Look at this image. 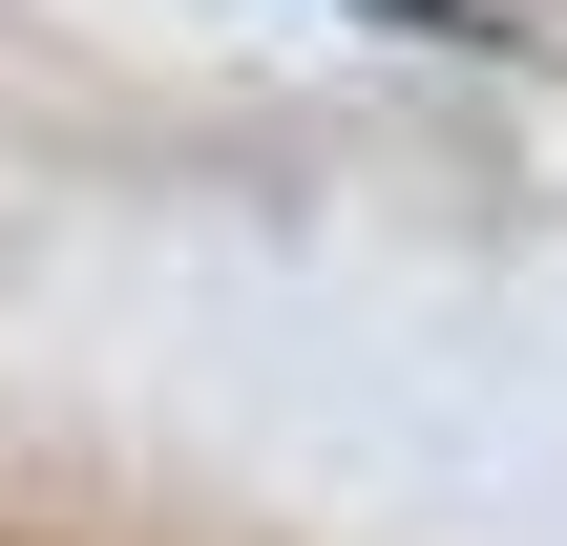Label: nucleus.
I'll use <instances>...</instances> for the list:
<instances>
[{"instance_id":"nucleus-1","label":"nucleus","mask_w":567,"mask_h":546,"mask_svg":"<svg viewBox=\"0 0 567 546\" xmlns=\"http://www.w3.org/2000/svg\"><path fill=\"white\" fill-rule=\"evenodd\" d=\"M358 21H463V0H358Z\"/></svg>"}]
</instances>
